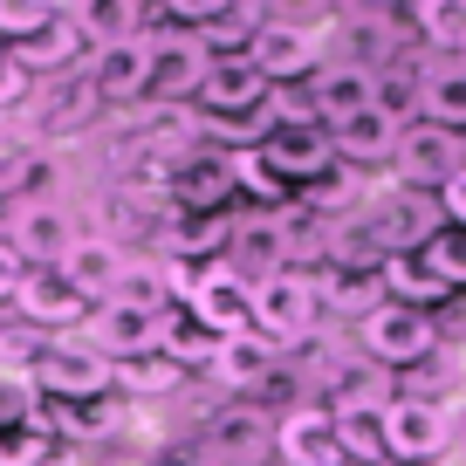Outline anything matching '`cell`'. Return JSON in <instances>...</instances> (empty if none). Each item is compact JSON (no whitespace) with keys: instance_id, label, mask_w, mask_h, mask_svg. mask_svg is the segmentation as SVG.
<instances>
[{"instance_id":"cell-1","label":"cell","mask_w":466,"mask_h":466,"mask_svg":"<svg viewBox=\"0 0 466 466\" xmlns=\"http://www.w3.org/2000/svg\"><path fill=\"white\" fill-rule=\"evenodd\" d=\"M28 384L35 398H56V405H89V398L116 391V364L89 336H48L28 357Z\"/></svg>"},{"instance_id":"cell-2","label":"cell","mask_w":466,"mask_h":466,"mask_svg":"<svg viewBox=\"0 0 466 466\" xmlns=\"http://www.w3.org/2000/svg\"><path fill=\"white\" fill-rule=\"evenodd\" d=\"M219 268H233L240 281H268V275H281V268H295V213H275V206L240 213L233 233H227Z\"/></svg>"},{"instance_id":"cell-3","label":"cell","mask_w":466,"mask_h":466,"mask_svg":"<svg viewBox=\"0 0 466 466\" xmlns=\"http://www.w3.org/2000/svg\"><path fill=\"white\" fill-rule=\"evenodd\" d=\"M322 322V295H316V275H302V268H281V275L254 281V329L268 336V343H302V336H316Z\"/></svg>"},{"instance_id":"cell-4","label":"cell","mask_w":466,"mask_h":466,"mask_svg":"<svg viewBox=\"0 0 466 466\" xmlns=\"http://www.w3.org/2000/svg\"><path fill=\"white\" fill-rule=\"evenodd\" d=\"M357 336H364V357L384 364V370H411L439 350V322L425 316V309H398V302L370 309V316L357 322Z\"/></svg>"},{"instance_id":"cell-5","label":"cell","mask_w":466,"mask_h":466,"mask_svg":"<svg viewBox=\"0 0 466 466\" xmlns=\"http://www.w3.org/2000/svg\"><path fill=\"white\" fill-rule=\"evenodd\" d=\"M378 425H384V460H398V466H432L452 446V411L425 405V398H405V391L378 411Z\"/></svg>"},{"instance_id":"cell-6","label":"cell","mask_w":466,"mask_h":466,"mask_svg":"<svg viewBox=\"0 0 466 466\" xmlns=\"http://www.w3.org/2000/svg\"><path fill=\"white\" fill-rule=\"evenodd\" d=\"M364 227L378 233V248L391 254H425V240H432L446 219H439V199H425V192H411V186H391V192H378V199L364 206Z\"/></svg>"},{"instance_id":"cell-7","label":"cell","mask_w":466,"mask_h":466,"mask_svg":"<svg viewBox=\"0 0 466 466\" xmlns=\"http://www.w3.org/2000/svg\"><path fill=\"white\" fill-rule=\"evenodd\" d=\"M322 56H329L322 28H309V21H289V15H268L261 42H254V69L268 76V89H281V83H309V76L322 69Z\"/></svg>"},{"instance_id":"cell-8","label":"cell","mask_w":466,"mask_h":466,"mask_svg":"<svg viewBox=\"0 0 466 466\" xmlns=\"http://www.w3.org/2000/svg\"><path fill=\"white\" fill-rule=\"evenodd\" d=\"M186 316L199 322L206 336H240V329H254V281H240L233 268H199L192 275V295H186Z\"/></svg>"},{"instance_id":"cell-9","label":"cell","mask_w":466,"mask_h":466,"mask_svg":"<svg viewBox=\"0 0 466 466\" xmlns=\"http://www.w3.org/2000/svg\"><path fill=\"white\" fill-rule=\"evenodd\" d=\"M391 172H398V186H411V192H439L452 172H466L460 131H439V124H405V131H398Z\"/></svg>"},{"instance_id":"cell-10","label":"cell","mask_w":466,"mask_h":466,"mask_svg":"<svg viewBox=\"0 0 466 466\" xmlns=\"http://www.w3.org/2000/svg\"><path fill=\"white\" fill-rule=\"evenodd\" d=\"M254 151H261V165L281 178V186H309V178H322L336 165L322 124H275V116H268V131H261Z\"/></svg>"},{"instance_id":"cell-11","label":"cell","mask_w":466,"mask_h":466,"mask_svg":"<svg viewBox=\"0 0 466 466\" xmlns=\"http://www.w3.org/2000/svg\"><path fill=\"white\" fill-rule=\"evenodd\" d=\"M240 192V178H233V151H199L192 145L186 158L172 165V186H165V206H178V213H219V206Z\"/></svg>"},{"instance_id":"cell-12","label":"cell","mask_w":466,"mask_h":466,"mask_svg":"<svg viewBox=\"0 0 466 466\" xmlns=\"http://www.w3.org/2000/svg\"><path fill=\"white\" fill-rule=\"evenodd\" d=\"M76 240H83V227H76V213L62 199H28L21 219H15V233H7V248L28 268H62Z\"/></svg>"},{"instance_id":"cell-13","label":"cell","mask_w":466,"mask_h":466,"mask_svg":"<svg viewBox=\"0 0 466 466\" xmlns=\"http://www.w3.org/2000/svg\"><path fill=\"white\" fill-rule=\"evenodd\" d=\"M145 83H151V35L103 42L89 56V76H83V89L96 103H145Z\"/></svg>"},{"instance_id":"cell-14","label":"cell","mask_w":466,"mask_h":466,"mask_svg":"<svg viewBox=\"0 0 466 466\" xmlns=\"http://www.w3.org/2000/svg\"><path fill=\"white\" fill-rule=\"evenodd\" d=\"M206 48H199V35H151V83H145V96L151 103H192L199 96V83H206Z\"/></svg>"},{"instance_id":"cell-15","label":"cell","mask_w":466,"mask_h":466,"mask_svg":"<svg viewBox=\"0 0 466 466\" xmlns=\"http://www.w3.org/2000/svg\"><path fill=\"white\" fill-rule=\"evenodd\" d=\"M219 391H268V378L281 370V343H268L261 329H240V336H219L213 357H206Z\"/></svg>"},{"instance_id":"cell-16","label":"cell","mask_w":466,"mask_h":466,"mask_svg":"<svg viewBox=\"0 0 466 466\" xmlns=\"http://www.w3.org/2000/svg\"><path fill=\"white\" fill-rule=\"evenodd\" d=\"M309 89H316L322 131H336V124H350L357 110H370V103H378V69L343 56V62H322V69L309 76Z\"/></svg>"},{"instance_id":"cell-17","label":"cell","mask_w":466,"mask_h":466,"mask_svg":"<svg viewBox=\"0 0 466 466\" xmlns=\"http://www.w3.org/2000/svg\"><path fill=\"white\" fill-rule=\"evenodd\" d=\"M15 316L35 329H76V322H89V302L69 289L62 268H28V281L15 289Z\"/></svg>"},{"instance_id":"cell-18","label":"cell","mask_w":466,"mask_h":466,"mask_svg":"<svg viewBox=\"0 0 466 466\" xmlns=\"http://www.w3.org/2000/svg\"><path fill=\"white\" fill-rule=\"evenodd\" d=\"M275 452L289 466H336L343 460V446H336V419L329 405H295L275 419Z\"/></svg>"},{"instance_id":"cell-19","label":"cell","mask_w":466,"mask_h":466,"mask_svg":"<svg viewBox=\"0 0 466 466\" xmlns=\"http://www.w3.org/2000/svg\"><path fill=\"white\" fill-rule=\"evenodd\" d=\"M398 131H405V124L370 103V110H357L350 124H336V131H329V151H336V165H350V172H370V165H391L398 158Z\"/></svg>"},{"instance_id":"cell-20","label":"cell","mask_w":466,"mask_h":466,"mask_svg":"<svg viewBox=\"0 0 466 466\" xmlns=\"http://www.w3.org/2000/svg\"><path fill=\"white\" fill-rule=\"evenodd\" d=\"M261 452H275V425H268V411H219L213 425H206V460L213 466H261Z\"/></svg>"},{"instance_id":"cell-21","label":"cell","mask_w":466,"mask_h":466,"mask_svg":"<svg viewBox=\"0 0 466 466\" xmlns=\"http://www.w3.org/2000/svg\"><path fill=\"white\" fill-rule=\"evenodd\" d=\"M89 343H96L110 364H131V357H158V343H165V316H131V309H89Z\"/></svg>"},{"instance_id":"cell-22","label":"cell","mask_w":466,"mask_h":466,"mask_svg":"<svg viewBox=\"0 0 466 466\" xmlns=\"http://www.w3.org/2000/svg\"><path fill=\"white\" fill-rule=\"evenodd\" d=\"M124 261L131 254L116 248L110 233H83L69 248V261H62V275H69V289L83 295V302H110V289H116V275H124Z\"/></svg>"},{"instance_id":"cell-23","label":"cell","mask_w":466,"mask_h":466,"mask_svg":"<svg viewBox=\"0 0 466 466\" xmlns=\"http://www.w3.org/2000/svg\"><path fill=\"white\" fill-rule=\"evenodd\" d=\"M419 124L439 131H466V56H439L419 76Z\"/></svg>"},{"instance_id":"cell-24","label":"cell","mask_w":466,"mask_h":466,"mask_svg":"<svg viewBox=\"0 0 466 466\" xmlns=\"http://www.w3.org/2000/svg\"><path fill=\"white\" fill-rule=\"evenodd\" d=\"M7 56H15L21 69H28V76H42V69H69L76 56H96V42H89V35H83V21H76V7H62V15H56V28H42V35H35V42H15V48H7Z\"/></svg>"},{"instance_id":"cell-25","label":"cell","mask_w":466,"mask_h":466,"mask_svg":"<svg viewBox=\"0 0 466 466\" xmlns=\"http://www.w3.org/2000/svg\"><path fill=\"white\" fill-rule=\"evenodd\" d=\"M103 309H131V316H172V268L165 261H124L110 302Z\"/></svg>"},{"instance_id":"cell-26","label":"cell","mask_w":466,"mask_h":466,"mask_svg":"<svg viewBox=\"0 0 466 466\" xmlns=\"http://www.w3.org/2000/svg\"><path fill=\"white\" fill-rule=\"evenodd\" d=\"M391 370L384 364H350L329 370V419H357V411H384L391 405Z\"/></svg>"},{"instance_id":"cell-27","label":"cell","mask_w":466,"mask_h":466,"mask_svg":"<svg viewBox=\"0 0 466 466\" xmlns=\"http://www.w3.org/2000/svg\"><path fill=\"white\" fill-rule=\"evenodd\" d=\"M378 281H384V302H398V309H425V316H432V302H446V289L432 281V268H425L419 254H398V261H384Z\"/></svg>"},{"instance_id":"cell-28","label":"cell","mask_w":466,"mask_h":466,"mask_svg":"<svg viewBox=\"0 0 466 466\" xmlns=\"http://www.w3.org/2000/svg\"><path fill=\"white\" fill-rule=\"evenodd\" d=\"M56 460V425L28 419V425H0V466H48Z\"/></svg>"},{"instance_id":"cell-29","label":"cell","mask_w":466,"mask_h":466,"mask_svg":"<svg viewBox=\"0 0 466 466\" xmlns=\"http://www.w3.org/2000/svg\"><path fill=\"white\" fill-rule=\"evenodd\" d=\"M425 268H432V281L439 289H466V227H439L432 240H425V254H419Z\"/></svg>"},{"instance_id":"cell-30","label":"cell","mask_w":466,"mask_h":466,"mask_svg":"<svg viewBox=\"0 0 466 466\" xmlns=\"http://www.w3.org/2000/svg\"><path fill=\"white\" fill-rule=\"evenodd\" d=\"M411 28H425V42L446 48V56H466V7H446V0H425V7H411Z\"/></svg>"},{"instance_id":"cell-31","label":"cell","mask_w":466,"mask_h":466,"mask_svg":"<svg viewBox=\"0 0 466 466\" xmlns=\"http://www.w3.org/2000/svg\"><path fill=\"white\" fill-rule=\"evenodd\" d=\"M178 378H186V370L172 364V357H131V364H116V384H124V391H137V398H165V391H178Z\"/></svg>"},{"instance_id":"cell-32","label":"cell","mask_w":466,"mask_h":466,"mask_svg":"<svg viewBox=\"0 0 466 466\" xmlns=\"http://www.w3.org/2000/svg\"><path fill=\"white\" fill-rule=\"evenodd\" d=\"M62 7H48V0H0V42H35L42 28H56Z\"/></svg>"},{"instance_id":"cell-33","label":"cell","mask_w":466,"mask_h":466,"mask_svg":"<svg viewBox=\"0 0 466 466\" xmlns=\"http://www.w3.org/2000/svg\"><path fill=\"white\" fill-rule=\"evenodd\" d=\"M42 419V398H35L28 370H0V425H28Z\"/></svg>"},{"instance_id":"cell-34","label":"cell","mask_w":466,"mask_h":466,"mask_svg":"<svg viewBox=\"0 0 466 466\" xmlns=\"http://www.w3.org/2000/svg\"><path fill=\"white\" fill-rule=\"evenodd\" d=\"M233 178H240L254 199H289V186H281V178L261 165V151H233Z\"/></svg>"},{"instance_id":"cell-35","label":"cell","mask_w":466,"mask_h":466,"mask_svg":"<svg viewBox=\"0 0 466 466\" xmlns=\"http://www.w3.org/2000/svg\"><path fill=\"white\" fill-rule=\"evenodd\" d=\"M439 219H446V227H466V172H452L446 186H439Z\"/></svg>"},{"instance_id":"cell-36","label":"cell","mask_w":466,"mask_h":466,"mask_svg":"<svg viewBox=\"0 0 466 466\" xmlns=\"http://www.w3.org/2000/svg\"><path fill=\"white\" fill-rule=\"evenodd\" d=\"M28 83H35V76L21 69L15 56H0V110H7V103H21V96H28Z\"/></svg>"},{"instance_id":"cell-37","label":"cell","mask_w":466,"mask_h":466,"mask_svg":"<svg viewBox=\"0 0 466 466\" xmlns=\"http://www.w3.org/2000/svg\"><path fill=\"white\" fill-rule=\"evenodd\" d=\"M21 281H28V261H21L15 248H7V240H0V302H15V289Z\"/></svg>"},{"instance_id":"cell-38","label":"cell","mask_w":466,"mask_h":466,"mask_svg":"<svg viewBox=\"0 0 466 466\" xmlns=\"http://www.w3.org/2000/svg\"><path fill=\"white\" fill-rule=\"evenodd\" d=\"M21 206H28V199H21V192H15V186H7V178H0V240H7V233H15V219H21Z\"/></svg>"},{"instance_id":"cell-39","label":"cell","mask_w":466,"mask_h":466,"mask_svg":"<svg viewBox=\"0 0 466 466\" xmlns=\"http://www.w3.org/2000/svg\"><path fill=\"white\" fill-rule=\"evenodd\" d=\"M0 56H7V42H0Z\"/></svg>"},{"instance_id":"cell-40","label":"cell","mask_w":466,"mask_h":466,"mask_svg":"<svg viewBox=\"0 0 466 466\" xmlns=\"http://www.w3.org/2000/svg\"><path fill=\"white\" fill-rule=\"evenodd\" d=\"M384 466H398V460H384Z\"/></svg>"},{"instance_id":"cell-41","label":"cell","mask_w":466,"mask_h":466,"mask_svg":"<svg viewBox=\"0 0 466 466\" xmlns=\"http://www.w3.org/2000/svg\"><path fill=\"white\" fill-rule=\"evenodd\" d=\"M336 466H350V460H336Z\"/></svg>"}]
</instances>
